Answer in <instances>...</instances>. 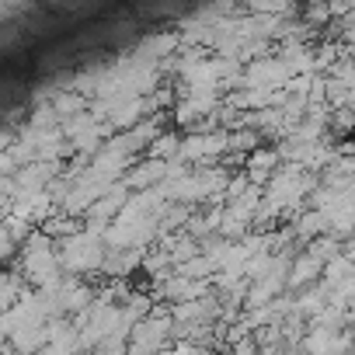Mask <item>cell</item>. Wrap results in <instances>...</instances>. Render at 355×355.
Returning <instances> with one entry per match:
<instances>
[{"mask_svg": "<svg viewBox=\"0 0 355 355\" xmlns=\"http://www.w3.org/2000/svg\"><path fill=\"white\" fill-rule=\"evenodd\" d=\"M56 254H60V265L63 272H73V275H98L101 272V258H105V241L84 227L70 230L67 237L56 241Z\"/></svg>", "mask_w": 355, "mask_h": 355, "instance_id": "cell-1", "label": "cell"}, {"mask_svg": "<svg viewBox=\"0 0 355 355\" xmlns=\"http://www.w3.org/2000/svg\"><path fill=\"white\" fill-rule=\"evenodd\" d=\"M279 150H272V146H254V150H248L244 153V164H241V171H244V178L251 185H265L268 178H272V171L279 167Z\"/></svg>", "mask_w": 355, "mask_h": 355, "instance_id": "cell-2", "label": "cell"}, {"mask_svg": "<svg viewBox=\"0 0 355 355\" xmlns=\"http://www.w3.org/2000/svg\"><path fill=\"white\" fill-rule=\"evenodd\" d=\"M28 282L21 279V272H11V268H4L0 265V313H4L18 296H21V289H25Z\"/></svg>", "mask_w": 355, "mask_h": 355, "instance_id": "cell-3", "label": "cell"}, {"mask_svg": "<svg viewBox=\"0 0 355 355\" xmlns=\"http://www.w3.org/2000/svg\"><path fill=\"white\" fill-rule=\"evenodd\" d=\"M18 244H21V237L15 234L11 220H8V216H0V265H8V261L18 254Z\"/></svg>", "mask_w": 355, "mask_h": 355, "instance_id": "cell-4", "label": "cell"}, {"mask_svg": "<svg viewBox=\"0 0 355 355\" xmlns=\"http://www.w3.org/2000/svg\"><path fill=\"white\" fill-rule=\"evenodd\" d=\"M11 143H15V132H11V129H0V153H4Z\"/></svg>", "mask_w": 355, "mask_h": 355, "instance_id": "cell-5", "label": "cell"}]
</instances>
